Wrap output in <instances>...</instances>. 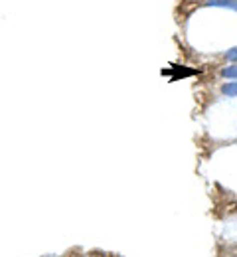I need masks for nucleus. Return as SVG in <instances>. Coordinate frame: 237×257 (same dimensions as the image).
<instances>
[{"instance_id":"2","label":"nucleus","mask_w":237,"mask_h":257,"mask_svg":"<svg viewBox=\"0 0 237 257\" xmlns=\"http://www.w3.org/2000/svg\"><path fill=\"white\" fill-rule=\"evenodd\" d=\"M223 95H229V97H237V81H231V83H225L221 87Z\"/></svg>"},{"instance_id":"4","label":"nucleus","mask_w":237,"mask_h":257,"mask_svg":"<svg viewBox=\"0 0 237 257\" xmlns=\"http://www.w3.org/2000/svg\"><path fill=\"white\" fill-rule=\"evenodd\" d=\"M225 58L231 60V62H237V48H231V50L225 54Z\"/></svg>"},{"instance_id":"1","label":"nucleus","mask_w":237,"mask_h":257,"mask_svg":"<svg viewBox=\"0 0 237 257\" xmlns=\"http://www.w3.org/2000/svg\"><path fill=\"white\" fill-rule=\"evenodd\" d=\"M207 6H217V8H229L237 12V0H205Z\"/></svg>"},{"instance_id":"3","label":"nucleus","mask_w":237,"mask_h":257,"mask_svg":"<svg viewBox=\"0 0 237 257\" xmlns=\"http://www.w3.org/2000/svg\"><path fill=\"white\" fill-rule=\"evenodd\" d=\"M221 75H223V77H229V79H237V64L223 67V69H221Z\"/></svg>"}]
</instances>
